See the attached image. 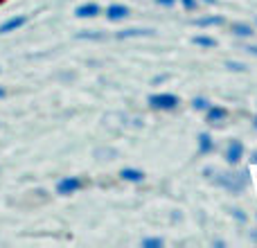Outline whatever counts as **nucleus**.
<instances>
[{
    "instance_id": "20",
    "label": "nucleus",
    "mask_w": 257,
    "mask_h": 248,
    "mask_svg": "<svg viewBox=\"0 0 257 248\" xmlns=\"http://www.w3.org/2000/svg\"><path fill=\"white\" fill-rule=\"evenodd\" d=\"M156 3H158V5H163V7H172V5L176 3V0H156Z\"/></svg>"
},
{
    "instance_id": "22",
    "label": "nucleus",
    "mask_w": 257,
    "mask_h": 248,
    "mask_svg": "<svg viewBox=\"0 0 257 248\" xmlns=\"http://www.w3.org/2000/svg\"><path fill=\"white\" fill-rule=\"evenodd\" d=\"M246 50H248L250 54H257V45H250V48H246Z\"/></svg>"
},
{
    "instance_id": "15",
    "label": "nucleus",
    "mask_w": 257,
    "mask_h": 248,
    "mask_svg": "<svg viewBox=\"0 0 257 248\" xmlns=\"http://www.w3.org/2000/svg\"><path fill=\"white\" fill-rule=\"evenodd\" d=\"M192 106L196 108V111H208V106H210V102L208 99H203V97H196L194 102H192Z\"/></svg>"
},
{
    "instance_id": "17",
    "label": "nucleus",
    "mask_w": 257,
    "mask_h": 248,
    "mask_svg": "<svg viewBox=\"0 0 257 248\" xmlns=\"http://www.w3.org/2000/svg\"><path fill=\"white\" fill-rule=\"evenodd\" d=\"M142 246H145V248H160V246H163V241H160V239H145V241H142Z\"/></svg>"
},
{
    "instance_id": "1",
    "label": "nucleus",
    "mask_w": 257,
    "mask_h": 248,
    "mask_svg": "<svg viewBox=\"0 0 257 248\" xmlns=\"http://www.w3.org/2000/svg\"><path fill=\"white\" fill-rule=\"evenodd\" d=\"M149 104L158 111H172V108L178 106V97L176 95H169V93H160V95H151Z\"/></svg>"
},
{
    "instance_id": "2",
    "label": "nucleus",
    "mask_w": 257,
    "mask_h": 248,
    "mask_svg": "<svg viewBox=\"0 0 257 248\" xmlns=\"http://www.w3.org/2000/svg\"><path fill=\"white\" fill-rule=\"evenodd\" d=\"M81 185H84V183H81L77 176H66L57 183V192L63 196H68V194H75L77 190H81Z\"/></svg>"
},
{
    "instance_id": "12",
    "label": "nucleus",
    "mask_w": 257,
    "mask_h": 248,
    "mask_svg": "<svg viewBox=\"0 0 257 248\" xmlns=\"http://www.w3.org/2000/svg\"><path fill=\"white\" fill-rule=\"evenodd\" d=\"M199 149H201V154L212 151V138H210L208 133H201V136H199Z\"/></svg>"
},
{
    "instance_id": "11",
    "label": "nucleus",
    "mask_w": 257,
    "mask_h": 248,
    "mask_svg": "<svg viewBox=\"0 0 257 248\" xmlns=\"http://www.w3.org/2000/svg\"><path fill=\"white\" fill-rule=\"evenodd\" d=\"M226 117V108H219V106H208V122L217 124L219 120Z\"/></svg>"
},
{
    "instance_id": "7",
    "label": "nucleus",
    "mask_w": 257,
    "mask_h": 248,
    "mask_svg": "<svg viewBox=\"0 0 257 248\" xmlns=\"http://www.w3.org/2000/svg\"><path fill=\"white\" fill-rule=\"evenodd\" d=\"M128 16V7L124 5H111V7L106 9V18L108 21H122V18Z\"/></svg>"
},
{
    "instance_id": "13",
    "label": "nucleus",
    "mask_w": 257,
    "mask_h": 248,
    "mask_svg": "<svg viewBox=\"0 0 257 248\" xmlns=\"http://www.w3.org/2000/svg\"><path fill=\"white\" fill-rule=\"evenodd\" d=\"M194 45H201V48H214L217 45V41L210 39V36H194Z\"/></svg>"
},
{
    "instance_id": "4",
    "label": "nucleus",
    "mask_w": 257,
    "mask_h": 248,
    "mask_svg": "<svg viewBox=\"0 0 257 248\" xmlns=\"http://www.w3.org/2000/svg\"><path fill=\"white\" fill-rule=\"evenodd\" d=\"M241 154H244V147H241V142L237 140H230V145H228V151H226V158L230 165H237L241 160Z\"/></svg>"
},
{
    "instance_id": "19",
    "label": "nucleus",
    "mask_w": 257,
    "mask_h": 248,
    "mask_svg": "<svg viewBox=\"0 0 257 248\" xmlns=\"http://www.w3.org/2000/svg\"><path fill=\"white\" fill-rule=\"evenodd\" d=\"M181 3L185 5L187 9H194V7H196V0H181Z\"/></svg>"
},
{
    "instance_id": "9",
    "label": "nucleus",
    "mask_w": 257,
    "mask_h": 248,
    "mask_svg": "<svg viewBox=\"0 0 257 248\" xmlns=\"http://www.w3.org/2000/svg\"><path fill=\"white\" fill-rule=\"evenodd\" d=\"M120 176L124 178V181H131V183H140L142 178H145V174H142L140 169H131V167H126V169H122V172H120Z\"/></svg>"
},
{
    "instance_id": "10",
    "label": "nucleus",
    "mask_w": 257,
    "mask_h": 248,
    "mask_svg": "<svg viewBox=\"0 0 257 248\" xmlns=\"http://www.w3.org/2000/svg\"><path fill=\"white\" fill-rule=\"evenodd\" d=\"M196 27H210V25H223V16H205L194 21Z\"/></svg>"
},
{
    "instance_id": "18",
    "label": "nucleus",
    "mask_w": 257,
    "mask_h": 248,
    "mask_svg": "<svg viewBox=\"0 0 257 248\" xmlns=\"http://www.w3.org/2000/svg\"><path fill=\"white\" fill-rule=\"evenodd\" d=\"M226 66H228V68H230V70H235V72H239V70H244V68H246V66H244V63H237V61H228V63H226Z\"/></svg>"
},
{
    "instance_id": "21",
    "label": "nucleus",
    "mask_w": 257,
    "mask_h": 248,
    "mask_svg": "<svg viewBox=\"0 0 257 248\" xmlns=\"http://www.w3.org/2000/svg\"><path fill=\"white\" fill-rule=\"evenodd\" d=\"M232 214H235L237 219H241V221H246V214L241 212V210H232Z\"/></svg>"
},
{
    "instance_id": "6",
    "label": "nucleus",
    "mask_w": 257,
    "mask_h": 248,
    "mask_svg": "<svg viewBox=\"0 0 257 248\" xmlns=\"http://www.w3.org/2000/svg\"><path fill=\"white\" fill-rule=\"evenodd\" d=\"M75 14L79 18H93V16H97V14H99V5H95V3L79 5V7L75 9Z\"/></svg>"
},
{
    "instance_id": "16",
    "label": "nucleus",
    "mask_w": 257,
    "mask_h": 248,
    "mask_svg": "<svg viewBox=\"0 0 257 248\" xmlns=\"http://www.w3.org/2000/svg\"><path fill=\"white\" fill-rule=\"evenodd\" d=\"M77 39H90V41H99V39H104L102 34H95V32H79L77 34Z\"/></svg>"
},
{
    "instance_id": "25",
    "label": "nucleus",
    "mask_w": 257,
    "mask_h": 248,
    "mask_svg": "<svg viewBox=\"0 0 257 248\" xmlns=\"http://www.w3.org/2000/svg\"><path fill=\"white\" fill-rule=\"evenodd\" d=\"M253 163H257V151H255V154H253Z\"/></svg>"
},
{
    "instance_id": "14",
    "label": "nucleus",
    "mask_w": 257,
    "mask_h": 248,
    "mask_svg": "<svg viewBox=\"0 0 257 248\" xmlns=\"http://www.w3.org/2000/svg\"><path fill=\"white\" fill-rule=\"evenodd\" d=\"M232 32H235L237 36H250L253 34V30H250L248 25H241V23H235V25H232Z\"/></svg>"
},
{
    "instance_id": "26",
    "label": "nucleus",
    "mask_w": 257,
    "mask_h": 248,
    "mask_svg": "<svg viewBox=\"0 0 257 248\" xmlns=\"http://www.w3.org/2000/svg\"><path fill=\"white\" fill-rule=\"evenodd\" d=\"M253 124H255V129H257V117H255V122H253Z\"/></svg>"
},
{
    "instance_id": "23",
    "label": "nucleus",
    "mask_w": 257,
    "mask_h": 248,
    "mask_svg": "<svg viewBox=\"0 0 257 248\" xmlns=\"http://www.w3.org/2000/svg\"><path fill=\"white\" fill-rule=\"evenodd\" d=\"M203 3H208V5H214V3H217V0H203Z\"/></svg>"
},
{
    "instance_id": "3",
    "label": "nucleus",
    "mask_w": 257,
    "mask_h": 248,
    "mask_svg": "<svg viewBox=\"0 0 257 248\" xmlns=\"http://www.w3.org/2000/svg\"><path fill=\"white\" fill-rule=\"evenodd\" d=\"M219 185H223L230 192H239L244 181H241V174H223V178H219Z\"/></svg>"
},
{
    "instance_id": "8",
    "label": "nucleus",
    "mask_w": 257,
    "mask_h": 248,
    "mask_svg": "<svg viewBox=\"0 0 257 248\" xmlns=\"http://www.w3.org/2000/svg\"><path fill=\"white\" fill-rule=\"evenodd\" d=\"M154 30H142V27H131V30H122L117 32V39H133V36H151Z\"/></svg>"
},
{
    "instance_id": "5",
    "label": "nucleus",
    "mask_w": 257,
    "mask_h": 248,
    "mask_svg": "<svg viewBox=\"0 0 257 248\" xmlns=\"http://www.w3.org/2000/svg\"><path fill=\"white\" fill-rule=\"evenodd\" d=\"M25 23H27L25 16H14V18H9V21H5L3 25H0V34H9V32L21 30Z\"/></svg>"
},
{
    "instance_id": "24",
    "label": "nucleus",
    "mask_w": 257,
    "mask_h": 248,
    "mask_svg": "<svg viewBox=\"0 0 257 248\" xmlns=\"http://www.w3.org/2000/svg\"><path fill=\"white\" fill-rule=\"evenodd\" d=\"M0 97H5V88H3V86H0Z\"/></svg>"
}]
</instances>
